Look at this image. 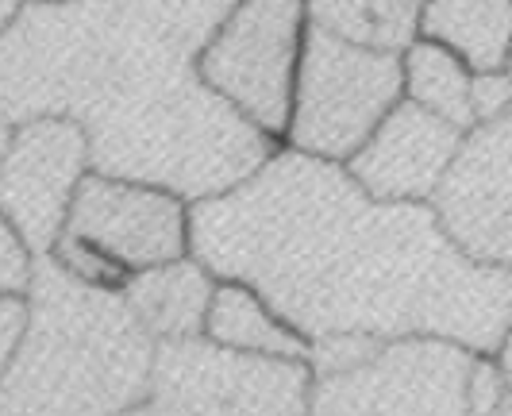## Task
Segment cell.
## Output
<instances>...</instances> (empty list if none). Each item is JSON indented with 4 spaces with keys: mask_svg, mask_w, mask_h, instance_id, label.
Returning <instances> with one entry per match:
<instances>
[{
    "mask_svg": "<svg viewBox=\"0 0 512 416\" xmlns=\"http://www.w3.org/2000/svg\"><path fill=\"white\" fill-rule=\"evenodd\" d=\"M462 139H466L462 128L405 97L362 143L359 155L347 162V170L374 201L432 205V197L459 158Z\"/></svg>",
    "mask_w": 512,
    "mask_h": 416,
    "instance_id": "11",
    "label": "cell"
},
{
    "mask_svg": "<svg viewBox=\"0 0 512 416\" xmlns=\"http://www.w3.org/2000/svg\"><path fill=\"white\" fill-rule=\"evenodd\" d=\"M493 416H512V397H509V401H505V405H501V409H497Z\"/></svg>",
    "mask_w": 512,
    "mask_h": 416,
    "instance_id": "25",
    "label": "cell"
},
{
    "mask_svg": "<svg viewBox=\"0 0 512 416\" xmlns=\"http://www.w3.org/2000/svg\"><path fill=\"white\" fill-rule=\"evenodd\" d=\"M512 108V70H493V74H478L474 78V116L478 124L493 120Z\"/></svg>",
    "mask_w": 512,
    "mask_h": 416,
    "instance_id": "21",
    "label": "cell"
},
{
    "mask_svg": "<svg viewBox=\"0 0 512 416\" xmlns=\"http://www.w3.org/2000/svg\"><path fill=\"white\" fill-rule=\"evenodd\" d=\"M216 293V274L197 255L135 270L120 289L124 305L154 343L205 336L208 305Z\"/></svg>",
    "mask_w": 512,
    "mask_h": 416,
    "instance_id": "12",
    "label": "cell"
},
{
    "mask_svg": "<svg viewBox=\"0 0 512 416\" xmlns=\"http://www.w3.org/2000/svg\"><path fill=\"white\" fill-rule=\"evenodd\" d=\"M27 332L0 382V416H124L147 393L154 343L120 293L35 262Z\"/></svg>",
    "mask_w": 512,
    "mask_h": 416,
    "instance_id": "3",
    "label": "cell"
},
{
    "mask_svg": "<svg viewBox=\"0 0 512 416\" xmlns=\"http://www.w3.org/2000/svg\"><path fill=\"white\" fill-rule=\"evenodd\" d=\"M24 4H27V0H0V31H4V27H8L16 16H20V12H24Z\"/></svg>",
    "mask_w": 512,
    "mask_h": 416,
    "instance_id": "23",
    "label": "cell"
},
{
    "mask_svg": "<svg viewBox=\"0 0 512 416\" xmlns=\"http://www.w3.org/2000/svg\"><path fill=\"white\" fill-rule=\"evenodd\" d=\"M493 363L501 370V382H505V390H509V397H512V320H509V328H505V339H501L497 355H493Z\"/></svg>",
    "mask_w": 512,
    "mask_h": 416,
    "instance_id": "22",
    "label": "cell"
},
{
    "mask_svg": "<svg viewBox=\"0 0 512 416\" xmlns=\"http://www.w3.org/2000/svg\"><path fill=\"white\" fill-rule=\"evenodd\" d=\"M124 4L151 27L154 35H162L178 51L197 58L205 51L208 39L235 12L239 0H124Z\"/></svg>",
    "mask_w": 512,
    "mask_h": 416,
    "instance_id": "17",
    "label": "cell"
},
{
    "mask_svg": "<svg viewBox=\"0 0 512 416\" xmlns=\"http://www.w3.org/2000/svg\"><path fill=\"white\" fill-rule=\"evenodd\" d=\"M432 208L459 251L512 274V108L466 131Z\"/></svg>",
    "mask_w": 512,
    "mask_h": 416,
    "instance_id": "10",
    "label": "cell"
},
{
    "mask_svg": "<svg viewBox=\"0 0 512 416\" xmlns=\"http://www.w3.org/2000/svg\"><path fill=\"white\" fill-rule=\"evenodd\" d=\"M420 35L462 54L478 74L509 70L512 0H424Z\"/></svg>",
    "mask_w": 512,
    "mask_h": 416,
    "instance_id": "14",
    "label": "cell"
},
{
    "mask_svg": "<svg viewBox=\"0 0 512 416\" xmlns=\"http://www.w3.org/2000/svg\"><path fill=\"white\" fill-rule=\"evenodd\" d=\"M193 255L308 343L443 336L493 359L512 320V274L459 251L436 208L374 201L347 166L289 147L193 205Z\"/></svg>",
    "mask_w": 512,
    "mask_h": 416,
    "instance_id": "1",
    "label": "cell"
},
{
    "mask_svg": "<svg viewBox=\"0 0 512 416\" xmlns=\"http://www.w3.org/2000/svg\"><path fill=\"white\" fill-rule=\"evenodd\" d=\"M8 143H12V124L0 116V162H4V151H8Z\"/></svg>",
    "mask_w": 512,
    "mask_h": 416,
    "instance_id": "24",
    "label": "cell"
},
{
    "mask_svg": "<svg viewBox=\"0 0 512 416\" xmlns=\"http://www.w3.org/2000/svg\"><path fill=\"white\" fill-rule=\"evenodd\" d=\"M89 174L93 158L81 124L66 116H39L12 128V143L0 162V212L35 259L54 251Z\"/></svg>",
    "mask_w": 512,
    "mask_h": 416,
    "instance_id": "8",
    "label": "cell"
},
{
    "mask_svg": "<svg viewBox=\"0 0 512 416\" xmlns=\"http://www.w3.org/2000/svg\"><path fill=\"white\" fill-rule=\"evenodd\" d=\"M308 24L347 43L405 54L420 39L424 0H305Z\"/></svg>",
    "mask_w": 512,
    "mask_h": 416,
    "instance_id": "15",
    "label": "cell"
},
{
    "mask_svg": "<svg viewBox=\"0 0 512 416\" xmlns=\"http://www.w3.org/2000/svg\"><path fill=\"white\" fill-rule=\"evenodd\" d=\"M62 232L93 243L135 274L193 255V205L170 189L93 170L77 189Z\"/></svg>",
    "mask_w": 512,
    "mask_h": 416,
    "instance_id": "9",
    "label": "cell"
},
{
    "mask_svg": "<svg viewBox=\"0 0 512 416\" xmlns=\"http://www.w3.org/2000/svg\"><path fill=\"white\" fill-rule=\"evenodd\" d=\"M124 416H312V366L170 339L154 347L147 393Z\"/></svg>",
    "mask_w": 512,
    "mask_h": 416,
    "instance_id": "6",
    "label": "cell"
},
{
    "mask_svg": "<svg viewBox=\"0 0 512 416\" xmlns=\"http://www.w3.org/2000/svg\"><path fill=\"white\" fill-rule=\"evenodd\" d=\"M401 101H405L401 54L359 47L308 24L282 147L347 166Z\"/></svg>",
    "mask_w": 512,
    "mask_h": 416,
    "instance_id": "5",
    "label": "cell"
},
{
    "mask_svg": "<svg viewBox=\"0 0 512 416\" xmlns=\"http://www.w3.org/2000/svg\"><path fill=\"white\" fill-rule=\"evenodd\" d=\"M486 355L443 336L312 343V416H474Z\"/></svg>",
    "mask_w": 512,
    "mask_h": 416,
    "instance_id": "4",
    "label": "cell"
},
{
    "mask_svg": "<svg viewBox=\"0 0 512 416\" xmlns=\"http://www.w3.org/2000/svg\"><path fill=\"white\" fill-rule=\"evenodd\" d=\"M0 116H66L93 170L201 205L243 185L282 143L197 74L124 0H27L0 31Z\"/></svg>",
    "mask_w": 512,
    "mask_h": 416,
    "instance_id": "2",
    "label": "cell"
},
{
    "mask_svg": "<svg viewBox=\"0 0 512 416\" xmlns=\"http://www.w3.org/2000/svg\"><path fill=\"white\" fill-rule=\"evenodd\" d=\"M205 339L228 347V351H239V355H258V359L308 363V355H312V343L293 324H285L258 289H251L247 282H231V278H216Z\"/></svg>",
    "mask_w": 512,
    "mask_h": 416,
    "instance_id": "13",
    "label": "cell"
},
{
    "mask_svg": "<svg viewBox=\"0 0 512 416\" xmlns=\"http://www.w3.org/2000/svg\"><path fill=\"white\" fill-rule=\"evenodd\" d=\"M305 39V0H239L197 54V74L258 131L282 143Z\"/></svg>",
    "mask_w": 512,
    "mask_h": 416,
    "instance_id": "7",
    "label": "cell"
},
{
    "mask_svg": "<svg viewBox=\"0 0 512 416\" xmlns=\"http://www.w3.org/2000/svg\"><path fill=\"white\" fill-rule=\"evenodd\" d=\"M401 66H405V97L412 104L436 112L462 131L478 124V116H474V78H478V70H470V62L462 54L420 35L409 51L401 54Z\"/></svg>",
    "mask_w": 512,
    "mask_h": 416,
    "instance_id": "16",
    "label": "cell"
},
{
    "mask_svg": "<svg viewBox=\"0 0 512 416\" xmlns=\"http://www.w3.org/2000/svg\"><path fill=\"white\" fill-rule=\"evenodd\" d=\"M27 316H31V305L27 297H8L0 293V382L8 374V366L20 351V339L27 332Z\"/></svg>",
    "mask_w": 512,
    "mask_h": 416,
    "instance_id": "20",
    "label": "cell"
},
{
    "mask_svg": "<svg viewBox=\"0 0 512 416\" xmlns=\"http://www.w3.org/2000/svg\"><path fill=\"white\" fill-rule=\"evenodd\" d=\"M509 70H512V62H509Z\"/></svg>",
    "mask_w": 512,
    "mask_h": 416,
    "instance_id": "26",
    "label": "cell"
},
{
    "mask_svg": "<svg viewBox=\"0 0 512 416\" xmlns=\"http://www.w3.org/2000/svg\"><path fill=\"white\" fill-rule=\"evenodd\" d=\"M51 259L58 262L74 282H81V286H89V289H104V293H120L131 278L116 259H108V255L97 251L93 243L74 239V235H66V232L58 235Z\"/></svg>",
    "mask_w": 512,
    "mask_h": 416,
    "instance_id": "18",
    "label": "cell"
},
{
    "mask_svg": "<svg viewBox=\"0 0 512 416\" xmlns=\"http://www.w3.org/2000/svg\"><path fill=\"white\" fill-rule=\"evenodd\" d=\"M35 255L27 247L20 232L8 224V216L0 212V293L8 297H27L35 282Z\"/></svg>",
    "mask_w": 512,
    "mask_h": 416,
    "instance_id": "19",
    "label": "cell"
}]
</instances>
